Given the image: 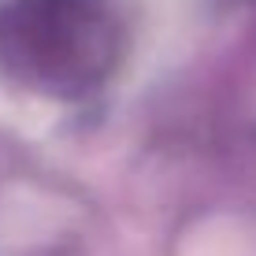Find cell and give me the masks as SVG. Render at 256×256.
Wrapping results in <instances>:
<instances>
[{
  "instance_id": "6da1fadb",
  "label": "cell",
  "mask_w": 256,
  "mask_h": 256,
  "mask_svg": "<svg viewBox=\"0 0 256 256\" xmlns=\"http://www.w3.org/2000/svg\"><path fill=\"white\" fill-rule=\"evenodd\" d=\"M86 4L90 0H30L22 8V48L38 70L56 74L93 52L100 34H96V19Z\"/></svg>"
}]
</instances>
